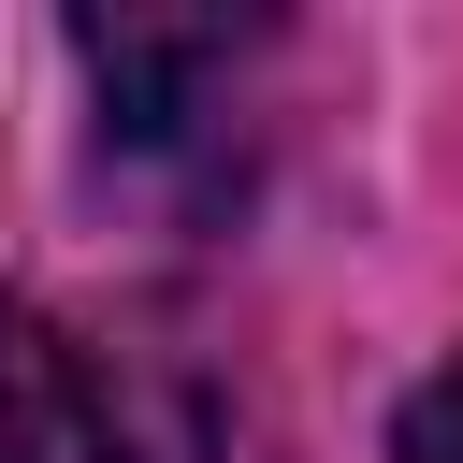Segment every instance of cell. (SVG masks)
I'll return each mask as SVG.
<instances>
[{
	"instance_id": "7a4b0ae2",
	"label": "cell",
	"mask_w": 463,
	"mask_h": 463,
	"mask_svg": "<svg viewBox=\"0 0 463 463\" xmlns=\"http://www.w3.org/2000/svg\"><path fill=\"white\" fill-rule=\"evenodd\" d=\"M391 463H463V362H449V376H420V405H405Z\"/></svg>"
},
{
	"instance_id": "6da1fadb",
	"label": "cell",
	"mask_w": 463,
	"mask_h": 463,
	"mask_svg": "<svg viewBox=\"0 0 463 463\" xmlns=\"http://www.w3.org/2000/svg\"><path fill=\"white\" fill-rule=\"evenodd\" d=\"M0 463H116L101 376H87L29 304H0Z\"/></svg>"
}]
</instances>
